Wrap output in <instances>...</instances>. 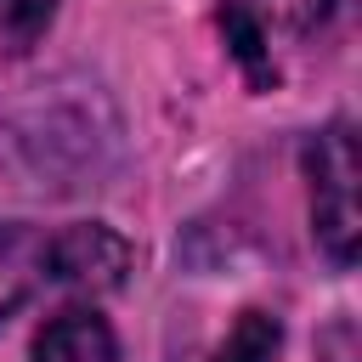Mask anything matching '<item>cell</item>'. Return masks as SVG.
<instances>
[{
    "label": "cell",
    "mask_w": 362,
    "mask_h": 362,
    "mask_svg": "<svg viewBox=\"0 0 362 362\" xmlns=\"http://www.w3.org/2000/svg\"><path fill=\"white\" fill-rule=\"evenodd\" d=\"M34 362H124L119 334L96 305H68L34 334Z\"/></svg>",
    "instance_id": "3957f363"
},
{
    "label": "cell",
    "mask_w": 362,
    "mask_h": 362,
    "mask_svg": "<svg viewBox=\"0 0 362 362\" xmlns=\"http://www.w3.org/2000/svg\"><path fill=\"white\" fill-rule=\"evenodd\" d=\"M45 283V232L28 221H0V322L17 317Z\"/></svg>",
    "instance_id": "277c9868"
},
{
    "label": "cell",
    "mask_w": 362,
    "mask_h": 362,
    "mask_svg": "<svg viewBox=\"0 0 362 362\" xmlns=\"http://www.w3.org/2000/svg\"><path fill=\"white\" fill-rule=\"evenodd\" d=\"M277 345H283V322L272 311H243L209 362H272Z\"/></svg>",
    "instance_id": "5b68a950"
},
{
    "label": "cell",
    "mask_w": 362,
    "mask_h": 362,
    "mask_svg": "<svg viewBox=\"0 0 362 362\" xmlns=\"http://www.w3.org/2000/svg\"><path fill=\"white\" fill-rule=\"evenodd\" d=\"M305 175H311V238L345 272L356 260V238H362V209H356L362 170H356V136L345 119L305 141Z\"/></svg>",
    "instance_id": "6da1fadb"
},
{
    "label": "cell",
    "mask_w": 362,
    "mask_h": 362,
    "mask_svg": "<svg viewBox=\"0 0 362 362\" xmlns=\"http://www.w3.org/2000/svg\"><path fill=\"white\" fill-rule=\"evenodd\" d=\"M57 17V0H0V51H28Z\"/></svg>",
    "instance_id": "8992f818"
},
{
    "label": "cell",
    "mask_w": 362,
    "mask_h": 362,
    "mask_svg": "<svg viewBox=\"0 0 362 362\" xmlns=\"http://www.w3.org/2000/svg\"><path fill=\"white\" fill-rule=\"evenodd\" d=\"M130 243L107 221H74L62 232H45V283H62L74 294H113L130 277Z\"/></svg>",
    "instance_id": "7a4b0ae2"
},
{
    "label": "cell",
    "mask_w": 362,
    "mask_h": 362,
    "mask_svg": "<svg viewBox=\"0 0 362 362\" xmlns=\"http://www.w3.org/2000/svg\"><path fill=\"white\" fill-rule=\"evenodd\" d=\"M221 23H226V34H232V51H238V62H243V68H249V74L266 85V79H272V62H266V51H260V45H266V34H260V17H255L249 6H226V11H221Z\"/></svg>",
    "instance_id": "52a82bcc"
}]
</instances>
